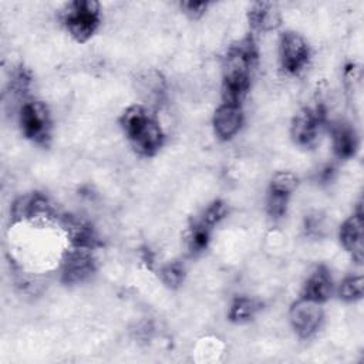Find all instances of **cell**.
<instances>
[{"label":"cell","instance_id":"2","mask_svg":"<svg viewBox=\"0 0 364 364\" xmlns=\"http://www.w3.org/2000/svg\"><path fill=\"white\" fill-rule=\"evenodd\" d=\"M119 124L134 151L141 156H154L165 142V134L158 119L144 105L128 107L122 112Z\"/></svg>","mask_w":364,"mask_h":364},{"label":"cell","instance_id":"13","mask_svg":"<svg viewBox=\"0 0 364 364\" xmlns=\"http://www.w3.org/2000/svg\"><path fill=\"white\" fill-rule=\"evenodd\" d=\"M334 291V283L330 270L324 264H318L310 276L306 279L300 297L316 301V303H326Z\"/></svg>","mask_w":364,"mask_h":364},{"label":"cell","instance_id":"1","mask_svg":"<svg viewBox=\"0 0 364 364\" xmlns=\"http://www.w3.org/2000/svg\"><path fill=\"white\" fill-rule=\"evenodd\" d=\"M257 58L259 51L252 34H247L229 47L223 61V102L242 105L250 90L252 71L257 64Z\"/></svg>","mask_w":364,"mask_h":364},{"label":"cell","instance_id":"22","mask_svg":"<svg viewBox=\"0 0 364 364\" xmlns=\"http://www.w3.org/2000/svg\"><path fill=\"white\" fill-rule=\"evenodd\" d=\"M296 186H297V176L293 172L280 171L273 175L269 189L291 195L294 192Z\"/></svg>","mask_w":364,"mask_h":364},{"label":"cell","instance_id":"24","mask_svg":"<svg viewBox=\"0 0 364 364\" xmlns=\"http://www.w3.org/2000/svg\"><path fill=\"white\" fill-rule=\"evenodd\" d=\"M181 9L189 18L198 20L205 14V11L208 9V3H205V1H182Z\"/></svg>","mask_w":364,"mask_h":364},{"label":"cell","instance_id":"19","mask_svg":"<svg viewBox=\"0 0 364 364\" xmlns=\"http://www.w3.org/2000/svg\"><path fill=\"white\" fill-rule=\"evenodd\" d=\"M31 81H33V77H31V73L28 71V68H26L23 64L14 67L13 71H11L10 82H9L10 84V92L14 97L24 98L26 94L30 90Z\"/></svg>","mask_w":364,"mask_h":364},{"label":"cell","instance_id":"4","mask_svg":"<svg viewBox=\"0 0 364 364\" xmlns=\"http://www.w3.org/2000/svg\"><path fill=\"white\" fill-rule=\"evenodd\" d=\"M18 125L24 138L40 146H48L53 119L48 107L38 100H26L18 109Z\"/></svg>","mask_w":364,"mask_h":364},{"label":"cell","instance_id":"20","mask_svg":"<svg viewBox=\"0 0 364 364\" xmlns=\"http://www.w3.org/2000/svg\"><path fill=\"white\" fill-rule=\"evenodd\" d=\"M186 272L181 262H169L159 269L161 282L169 289H178L185 280Z\"/></svg>","mask_w":364,"mask_h":364},{"label":"cell","instance_id":"21","mask_svg":"<svg viewBox=\"0 0 364 364\" xmlns=\"http://www.w3.org/2000/svg\"><path fill=\"white\" fill-rule=\"evenodd\" d=\"M290 196L291 195L269 189L266 199V212L273 220H279L286 215Z\"/></svg>","mask_w":364,"mask_h":364},{"label":"cell","instance_id":"3","mask_svg":"<svg viewBox=\"0 0 364 364\" xmlns=\"http://www.w3.org/2000/svg\"><path fill=\"white\" fill-rule=\"evenodd\" d=\"M61 20L77 43H87L101 24V7L94 0H74L61 10Z\"/></svg>","mask_w":364,"mask_h":364},{"label":"cell","instance_id":"9","mask_svg":"<svg viewBox=\"0 0 364 364\" xmlns=\"http://www.w3.org/2000/svg\"><path fill=\"white\" fill-rule=\"evenodd\" d=\"M58 213L53 208L50 199L41 192L23 195L11 205L13 222L37 220V219H58Z\"/></svg>","mask_w":364,"mask_h":364},{"label":"cell","instance_id":"8","mask_svg":"<svg viewBox=\"0 0 364 364\" xmlns=\"http://www.w3.org/2000/svg\"><path fill=\"white\" fill-rule=\"evenodd\" d=\"M324 311L320 303L299 297L289 310V320L294 333L307 340L313 337L321 327Z\"/></svg>","mask_w":364,"mask_h":364},{"label":"cell","instance_id":"15","mask_svg":"<svg viewBox=\"0 0 364 364\" xmlns=\"http://www.w3.org/2000/svg\"><path fill=\"white\" fill-rule=\"evenodd\" d=\"M247 21L255 31H270L280 24V14L276 4L270 1H256L247 11Z\"/></svg>","mask_w":364,"mask_h":364},{"label":"cell","instance_id":"10","mask_svg":"<svg viewBox=\"0 0 364 364\" xmlns=\"http://www.w3.org/2000/svg\"><path fill=\"white\" fill-rule=\"evenodd\" d=\"M58 222L65 232L71 247L94 250L102 245L95 228L85 219L75 215H61Z\"/></svg>","mask_w":364,"mask_h":364},{"label":"cell","instance_id":"23","mask_svg":"<svg viewBox=\"0 0 364 364\" xmlns=\"http://www.w3.org/2000/svg\"><path fill=\"white\" fill-rule=\"evenodd\" d=\"M226 215H228V208H226L225 202L216 199V200H213L212 203H209V205L203 209V212L199 215V218H200L208 226H210V228L213 229Z\"/></svg>","mask_w":364,"mask_h":364},{"label":"cell","instance_id":"26","mask_svg":"<svg viewBox=\"0 0 364 364\" xmlns=\"http://www.w3.org/2000/svg\"><path fill=\"white\" fill-rule=\"evenodd\" d=\"M141 257H142V260H144V262L151 267V264L154 263V255H152V252H151L149 249H144V250H142V256H141Z\"/></svg>","mask_w":364,"mask_h":364},{"label":"cell","instance_id":"16","mask_svg":"<svg viewBox=\"0 0 364 364\" xmlns=\"http://www.w3.org/2000/svg\"><path fill=\"white\" fill-rule=\"evenodd\" d=\"M212 230L213 229L208 226L199 216L191 222L186 232V247L191 255H198L208 247Z\"/></svg>","mask_w":364,"mask_h":364},{"label":"cell","instance_id":"5","mask_svg":"<svg viewBox=\"0 0 364 364\" xmlns=\"http://www.w3.org/2000/svg\"><path fill=\"white\" fill-rule=\"evenodd\" d=\"M327 122V112L323 104L314 107L301 108L293 118L290 134L293 141L299 146H313L318 138V134Z\"/></svg>","mask_w":364,"mask_h":364},{"label":"cell","instance_id":"17","mask_svg":"<svg viewBox=\"0 0 364 364\" xmlns=\"http://www.w3.org/2000/svg\"><path fill=\"white\" fill-rule=\"evenodd\" d=\"M262 309V304L246 296H237L232 300L229 310H228V320L236 324H242L250 321Z\"/></svg>","mask_w":364,"mask_h":364},{"label":"cell","instance_id":"7","mask_svg":"<svg viewBox=\"0 0 364 364\" xmlns=\"http://www.w3.org/2000/svg\"><path fill=\"white\" fill-rule=\"evenodd\" d=\"M92 250L70 247L61 259L60 266V280L67 284H78L88 280L97 270L95 257Z\"/></svg>","mask_w":364,"mask_h":364},{"label":"cell","instance_id":"12","mask_svg":"<svg viewBox=\"0 0 364 364\" xmlns=\"http://www.w3.org/2000/svg\"><path fill=\"white\" fill-rule=\"evenodd\" d=\"M212 125L215 135L220 141H230L239 134L243 125L242 105L222 102L213 114Z\"/></svg>","mask_w":364,"mask_h":364},{"label":"cell","instance_id":"14","mask_svg":"<svg viewBox=\"0 0 364 364\" xmlns=\"http://www.w3.org/2000/svg\"><path fill=\"white\" fill-rule=\"evenodd\" d=\"M333 151L338 159H350L358 151V135L347 122H334L330 125Z\"/></svg>","mask_w":364,"mask_h":364},{"label":"cell","instance_id":"11","mask_svg":"<svg viewBox=\"0 0 364 364\" xmlns=\"http://www.w3.org/2000/svg\"><path fill=\"white\" fill-rule=\"evenodd\" d=\"M338 239L341 246L351 255V259L357 263H363V212L361 203L357 205V210L347 218L338 230Z\"/></svg>","mask_w":364,"mask_h":364},{"label":"cell","instance_id":"18","mask_svg":"<svg viewBox=\"0 0 364 364\" xmlns=\"http://www.w3.org/2000/svg\"><path fill=\"white\" fill-rule=\"evenodd\" d=\"M363 289H364V282L361 274H350L346 276L338 287H337V296L340 300L347 301V303H354L357 300H361L363 297Z\"/></svg>","mask_w":364,"mask_h":364},{"label":"cell","instance_id":"25","mask_svg":"<svg viewBox=\"0 0 364 364\" xmlns=\"http://www.w3.org/2000/svg\"><path fill=\"white\" fill-rule=\"evenodd\" d=\"M333 173H334V168L328 165V166H326V168L321 171L320 179H321L323 182H330L331 178H333Z\"/></svg>","mask_w":364,"mask_h":364},{"label":"cell","instance_id":"6","mask_svg":"<svg viewBox=\"0 0 364 364\" xmlns=\"http://www.w3.org/2000/svg\"><path fill=\"white\" fill-rule=\"evenodd\" d=\"M279 60L284 73L299 75L310 61V48L296 31H284L279 40Z\"/></svg>","mask_w":364,"mask_h":364}]
</instances>
